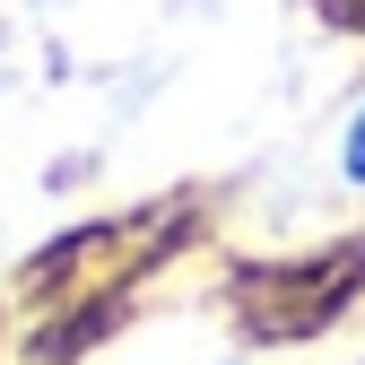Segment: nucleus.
Listing matches in <instances>:
<instances>
[{"instance_id": "obj_1", "label": "nucleus", "mask_w": 365, "mask_h": 365, "mask_svg": "<svg viewBox=\"0 0 365 365\" xmlns=\"http://www.w3.org/2000/svg\"><path fill=\"white\" fill-rule=\"evenodd\" d=\"M339 174L365 182V96H356V113H348V130H339Z\"/></svg>"}]
</instances>
